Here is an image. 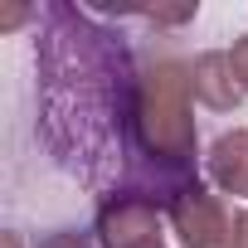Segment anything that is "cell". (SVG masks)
I'll list each match as a JSON object with an SVG mask.
<instances>
[{
	"mask_svg": "<svg viewBox=\"0 0 248 248\" xmlns=\"http://www.w3.org/2000/svg\"><path fill=\"white\" fill-rule=\"evenodd\" d=\"M233 68H238V78H243V83H248V39H243V44H238V54H233Z\"/></svg>",
	"mask_w": 248,
	"mask_h": 248,
	"instance_id": "obj_1",
	"label": "cell"
}]
</instances>
